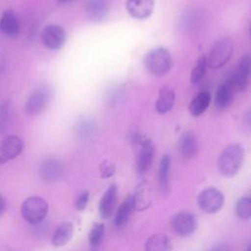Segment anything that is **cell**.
<instances>
[{
	"label": "cell",
	"instance_id": "obj_33",
	"mask_svg": "<svg viewBox=\"0 0 251 251\" xmlns=\"http://www.w3.org/2000/svg\"><path fill=\"white\" fill-rule=\"evenodd\" d=\"M209 251H231V248L226 243H217L212 246Z\"/></svg>",
	"mask_w": 251,
	"mask_h": 251
},
{
	"label": "cell",
	"instance_id": "obj_27",
	"mask_svg": "<svg viewBox=\"0 0 251 251\" xmlns=\"http://www.w3.org/2000/svg\"><path fill=\"white\" fill-rule=\"evenodd\" d=\"M235 213L239 219L248 221L251 218V198L243 196L235 204Z\"/></svg>",
	"mask_w": 251,
	"mask_h": 251
},
{
	"label": "cell",
	"instance_id": "obj_18",
	"mask_svg": "<svg viewBox=\"0 0 251 251\" xmlns=\"http://www.w3.org/2000/svg\"><path fill=\"white\" fill-rule=\"evenodd\" d=\"M21 25L17 15L12 10L4 12L0 19V31L10 37L17 36L20 33Z\"/></svg>",
	"mask_w": 251,
	"mask_h": 251
},
{
	"label": "cell",
	"instance_id": "obj_5",
	"mask_svg": "<svg viewBox=\"0 0 251 251\" xmlns=\"http://www.w3.org/2000/svg\"><path fill=\"white\" fill-rule=\"evenodd\" d=\"M233 47L234 44L231 38L226 37L217 41L210 50L207 58V66L214 70L222 68L231 57Z\"/></svg>",
	"mask_w": 251,
	"mask_h": 251
},
{
	"label": "cell",
	"instance_id": "obj_10",
	"mask_svg": "<svg viewBox=\"0 0 251 251\" xmlns=\"http://www.w3.org/2000/svg\"><path fill=\"white\" fill-rule=\"evenodd\" d=\"M24 148L23 140L17 135H9L0 142V165L18 157Z\"/></svg>",
	"mask_w": 251,
	"mask_h": 251
},
{
	"label": "cell",
	"instance_id": "obj_22",
	"mask_svg": "<svg viewBox=\"0 0 251 251\" xmlns=\"http://www.w3.org/2000/svg\"><path fill=\"white\" fill-rule=\"evenodd\" d=\"M211 103V94L209 91L199 92L190 102L188 111L193 117L201 116L209 107Z\"/></svg>",
	"mask_w": 251,
	"mask_h": 251
},
{
	"label": "cell",
	"instance_id": "obj_17",
	"mask_svg": "<svg viewBox=\"0 0 251 251\" xmlns=\"http://www.w3.org/2000/svg\"><path fill=\"white\" fill-rule=\"evenodd\" d=\"M85 14L93 22L104 20L109 13L108 0H87L85 3Z\"/></svg>",
	"mask_w": 251,
	"mask_h": 251
},
{
	"label": "cell",
	"instance_id": "obj_29",
	"mask_svg": "<svg viewBox=\"0 0 251 251\" xmlns=\"http://www.w3.org/2000/svg\"><path fill=\"white\" fill-rule=\"evenodd\" d=\"M104 235V225L101 223H96L91 227V230L89 232L88 240L91 247H97L103 238Z\"/></svg>",
	"mask_w": 251,
	"mask_h": 251
},
{
	"label": "cell",
	"instance_id": "obj_3",
	"mask_svg": "<svg viewBox=\"0 0 251 251\" xmlns=\"http://www.w3.org/2000/svg\"><path fill=\"white\" fill-rule=\"evenodd\" d=\"M21 213L26 223L30 225H37L47 216L48 204L39 196H30L23 202Z\"/></svg>",
	"mask_w": 251,
	"mask_h": 251
},
{
	"label": "cell",
	"instance_id": "obj_28",
	"mask_svg": "<svg viewBox=\"0 0 251 251\" xmlns=\"http://www.w3.org/2000/svg\"><path fill=\"white\" fill-rule=\"evenodd\" d=\"M207 69V58L205 55H202L197 60L195 66L192 69L190 80L192 84H197L205 75Z\"/></svg>",
	"mask_w": 251,
	"mask_h": 251
},
{
	"label": "cell",
	"instance_id": "obj_12",
	"mask_svg": "<svg viewBox=\"0 0 251 251\" xmlns=\"http://www.w3.org/2000/svg\"><path fill=\"white\" fill-rule=\"evenodd\" d=\"M130 198L133 211L142 212L148 209L153 202V191L151 186L145 182L140 183Z\"/></svg>",
	"mask_w": 251,
	"mask_h": 251
},
{
	"label": "cell",
	"instance_id": "obj_8",
	"mask_svg": "<svg viewBox=\"0 0 251 251\" xmlns=\"http://www.w3.org/2000/svg\"><path fill=\"white\" fill-rule=\"evenodd\" d=\"M238 90L236 84L230 75L226 81H224L221 85H219L216 96H215V106L219 110H225L233 101L235 95L237 94Z\"/></svg>",
	"mask_w": 251,
	"mask_h": 251
},
{
	"label": "cell",
	"instance_id": "obj_24",
	"mask_svg": "<svg viewBox=\"0 0 251 251\" xmlns=\"http://www.w3.org/2000/svg\"><path fill=\"white\" fill-rule=\"evenodd\" d=\"M170 169H171V158L168 154L164 155L160 161L159 172H158V181L159 186L162 191L166 192L169 189V179H170Z\"/></svg>",
	"mask_w": 251,
	"mask_h": 251
},
{
	"label": "cell",
	"instance_id": "obj_7",
	"mask_svg": "<svg viewBox=\"0 0 251 251\" xmlns=\"http://www.w3.org/2000/svg\"><path fill=\"white\" fill-rule=\"evenodd\" d=\"M172 229L179 236H188L192 234L197 227V221L190 212H179L171 220Z\"/></svg>",
	"mask_w": 251,
	"mask_h": 251
},
{
	"label": "cell",
	"instance_id": "obj_26",
	"mask_svg": "<svg viewBox=\"0 0 251 251\" xmlns=\"http://www.w3.org/2000/svg\"><path fill=\"white\" fill-rule=\"evenodd\" d=\"M96 130L95 123L90 119H83L77 122L75 126L76 135L81 139H88L93 136Z\"/></svg>",
	"mask_w": 251,
	"mask_h": 251
},
{
	"label": "cell",
	"instance_id": "obj_37",
	"mask_svg": "<svg viewBox=\"0 0 251 251\" xmlns=\"http://www.w3.org/2000/svg\"><path fill=\"white\" fill-rule=\"evenodd\" d=\"M245 251H251V245H250V244L247 245V248H246Z\"/></svg>",
	"mask_w": 251,
	"mask_h": 251
},
{
	"label": "cell",
	"instance_id": "obj_15",
	"mask_svg": "<svg viewBox=\"0 0 251 251\" xmlns=\"http://www.w3.org/2000/svg\"><path fill=\"white\" fill-rule=\"evenodd\" d=\"M126 8L128 14L137 20H144L153 12V0H126Z\"/></svg>",
	"mask_w": 251,
	"mask_h": 251
},
{
	"label": "cell",
	"instance_id": "obj_31",
	"mask_svg": "<svg viewBox=\"0 0 251 251\" xmlns=\"http://www.w3.org/2000/svg\"><path fill=\"white\" fill-rule=\"evenodd\" d=\"M88 200H89V192L88 191L81 192L77 196V198L75 200V203L76 210L83 211L86 208L87 204H88Z\"/></svg>",
	"mask_w": 251,
	"mask_h": 251
},
{
	"label": "cell",
	"instance_id": "obj_13",
	"mask_svg": "<svg viewBox=\"0 0 251 251\" xmlns=\"http://www.w3.org/2000/svg\"><path fill=\"white\" fill-rule=\"evenodd\" d=\"M238 92L245 91L249 84V77H250V56L248 54L243 55L234 71L231 75Z\"/></svg>",
	"mask_w": 251,
	"mask_h": 251
},
{
	"label": "cell",
	"instance_id": "obj_14",
	"mask_svg": "<svg viewBox=\"0 0 251 251\" xmlns=\"http://www.w3.org/2000/svg\"><path fill=\"white\" fill-rule=\"evenodd\" d=\"M154 145L149 139L141 141V146L136 160V168L139 175H145L150 169L154 158Z\"/></svg>",
	"mask_w": 251,
	"mask_h": 251
},
{
	"label": "cell",
	"instance_id": "obj_23",
	"mask_svg": "<svg viewBox=\"0 0 251 251\" xmlns=\"http://www.w3.org/2000/svg\"><path fill=\"white\" fill-rule=\"evenodd\" d=\"M145 251H172L171 239L164 233L151 235L145 242Z\"/></svg>",
	"mask_w": 251,
	"mask_h": 251
},
{
	"label": "cell",
	"instance_id": "obj_32",
	"mask_svg": "<svg viewBox=\"0 0 251 251\" xmlns=\"http://www.w3.org/2000/svg\"><path fill=\"white\" fill-rule=\"evenodd\" d=\"M100 171H101V176L106 178V177L112 176L115 174L116 167L114 164H112L108 161H105L103 164H101Z\"/></svg>",
	"mask_w": 251,
	"mask_h": 251
},
{
	"label": "cell",
	"instance_id": "obj_35",
	"mask_svg": "<svg viewBox=\"0 0 251 251\" xmlns=\"http://www.w3.org/2000/svg\"><path fill=\"white\" fill-rule=\"evenodd\" d=\"M72 1H74V0H57V2L59 4H67V3H70Z\"/></svg>",
	"mask_w": 251,
	"mask_h": 251
},
{
	"label": "cell",
	"instance_id": "obj_19",
	"mask_svg": "<svg viewBox=\"0 0 251 251\" xmlns=\"http://www.w3.org/2000/svg\"><path fill=\"white\" fill-rule=\"evenodd\" d=\"M178 149L184 159L193 158L198 152V141L195 134L191 131L184 132L179 138Z\"/></svg>",
	"mask_w": 251,
	"mask_h": 251
},
{
	"label": "cell",
	"instance_id": "obj_6",
	"mask_svg": "<svg viewBox=\"0 0 251 251\" xmlns=\"http://www.w3.org/2000/svg\"><path fill=\"white\" fill-rule=\"evenodd\" d=\"M224 202L225 197L223 192L216 187H208L202 190L197 197L199 208L207 214L219 212L223 208Z\"/></svg>",
	"mask_w": 251,
	"mask_h": 251
},
{
	"label": "cell",
	"instance_id": "obj_30",
	"mask_svg": "<svg viewBox=\"0 0 251 251\" xmlns=\"http://www.w3.org/2000/svg\"><path fill=\"white\" fill-rule=\"evenodd\" d=\"M11 119V106L9 102H4L0 106V134L5 132L10 124Z\"/></svg>",
	"mask_w": 251,
	"mask_h": 251
},
{
	"label": "cell",
	"instance_id": "obj_25",
	"mask_svg": "<svg viewBox=\"0 0 251 251\" xmlns=\"http://www.w3.org/2000/svg\"><path fill=\"white\" fill-rule=\"evenodd\" d=\"M132 211H133V207L131 203V198L130 196H128L126 199L123 201V203L120 205V207L116 212L115 219H114L115 226L117 227L123 226L128 221Z\"/></svg>",
	"mask_w": 251,
	"mask_h": 251
},
{
	"label": "cell",
	"instance_id": "obj_2",
	"mask_svg": "<svg viewBox=\"0 0 251 251\" xmlns=\"http://www.w3.org/2000/svg\"><path fill=\"white\" fill-rule=\"evenodd\" d=\"M144 66L151 75L155 76H163L171 70L173 66V58L167 49L157 47L151 49L146 54L144 58Z\"/></svg>",
	"mask_w": 251,
	"mask_h": 251
},
{
	"label": "cell",
	"instance_id": "obj_36",
	"mask_svg": "<svg viewBox=\"0 0 251 251\" xmlns=\"http://www.w3.org/2000/svg\"><path fill=\"white\" fill-rule=\"evenodd\" d=\"M3 70H4V64H3V62L0 60V75L2 74Z\"/></svg>",
	"mask_w": 251,
	"mask_h": 251
},
{
	"label": "cell",
	"instance_id": "obj_11",
	"mask_svg": "<svg viewBox=\"0 0 251 251\" xmlns=\"http://www.w3.org/2000/svg\"><path fill=\"white\" fill-rule=\"evenodd\" d=\"M64 172L63 164L56 158H47L39 166V176L46 182H54L61 178Z\"/></svg>",
	"mask_w": 251,
	"mask_h": 251
},
{
	"label": "cell",
	"instance_id": "obj_34",
	"mask_svg": "<svg viewBox=\"0 0 251 251\" xmlns=\"http://www.w3.org/2000/svg\"><path fill=\"white\" fill-rule=\"evenodd\" d=\"M6 200L5 198L0 194V216L4 214L5 210H6Z\"/></svg>",
	"mask_w": 251,
	"mask_h": 251
},
{
	"label": "cell",
	"instance_id": "obj_21",
	"mask_svg": "<svg viewBox=\"0 0 251 251\" xmlns=\"http://www.w3.org/2000/svg\"><path fill=\"white\" fill-rule=\"evenodd\" d=\"M175 100H176L175 91L169 86L162 87L159 91L158 99L156 101V106H155L156 111L161 115L170 112L175 105Z\"/></svg>",
	"mask_w": 251,
	"mask_h": 251
},
{
	"label": "cell",
	"instance_id": "obj_16",
	"mask_svg": "<svg viewBox=\"0 0 251 251\" xmlns=\"http://www.w3.org/2000/svg\"><path fill=\"white\" fill-rule=\"evenodd\" d=\"M118 189L116 184H111L104 192L99 202V214L103 219H108L114 212L117 202Z\"/></svg>",
	"mask_w": 251,
	"mask_h": 251
},
{
	"label": "cell",
	"instance_id": "obj_4",
	"mask_svg": "<svg viewBox=\"0 0 251 251\" xmlns=\"http://www.w3.org/2000/svg\"><path fill=\"white\" fill-rule=\"evenodd\" d=\"M52 98V88L49 84H40L28 95L25 102V112L29 116H36L42 113Z\"/></svg>",
	"mask_w": 251,
	"mask_h": 251
},
{
	"label": "cell",
	"instance_id": "obj_20",
	"mask_svg": "<svg viewBox=\"0 0 251 251\" xmlns=\"http://www.w3.org/2000/svg\"><path fill=\"white\" fill-rule=\"evenodd\" d=\"M75 231L74 225L70 222L63 223L60 226H57V228L54 230L52 237H51V243L55 247H62L66 245L73 237Z\"/></svg>",
	"mask_w": 251,
	"mask_h": 251
},
{
	"label": "cell",
	"instance_id": "obj_1",
	"mask_svg": "<svg viewBox=\"0 0 251 251\" xmlns=\"http://www.w3.org/2000/svg\"><path fill=\"white\" fill-rule=\"evenodd\" d=\"M245 151L241 144L232 143L226 146L219 156L218 170L226 177L235 176L244 161Z\"/></svg>",
	"mask_w": 251,
	"mask_h": 251
},
{
	"label": "cell",
	"instance_id": "obj_9",
	"mask_svg": "<svg viewBox=\"0 0 251 251\" xmlns=\"http://www.w3.org/2000/svg\"><path fill=\"white\" fill-rule=\"evenodd\" d=\"M43 45L50 50H58L63 47L66 41V31L58 25H46L41 34Z\"/></svg>",
	"mask_w": 251,
	"mask_h": 251
}]
</instances>
